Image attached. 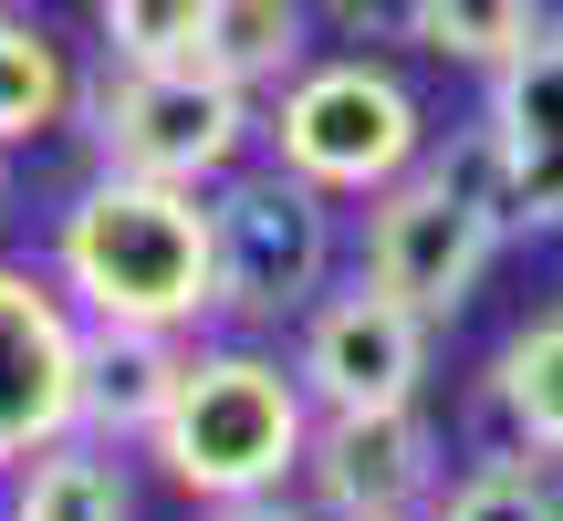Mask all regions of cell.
I'll list each match as a JSON object with an SVG mask.
<instances>
[{
	"mask_svg": "<svg viewBox=\"0 0 563 521\" xmlns=\"http://www.w3.org/2000/svg\"><path fill=\"white\" fill-rule=\"evenodd\" d=\"M53 281L74 292L84 323L209 334V323H220V230H209V188L95 167V178L63 199V220H53Z\"/></svg>",
	"mask_w": 563,
	"mask_h": 521,
	"instance_id": "1",
	"label": "cell"
},
{
	"mask_svg": "<svg viewBox=\"0 0 563 521\" xmlns=\"http://www.w3.org/2000/svg\"><path fill=\"white\" fill-rule=\"evenodd\" d=\"M302 448H313V397H302L292 355H272V344H188L146 459H157L167 490H188L209 511V501L292 490Z\"/></svg>",
	"mask_w": 563,
	"mask_h": 521,
	"instance_id": "2",
	"label": "cell"
},
{
	"mask_svg": "<svg viewBox=\"0 0 563 521\" xmlns=\"http://www.w3.org/2000/svg\"><path fill=\"white\" fill-rule=\"evenodd\" d=\"M501 241L511 230L490 209V157H481V136H460L449 157H418L407 178H386L365 199V260L355 271L449 334L470 313V292H481V271L501 260Z\"/></svg>",
	"mask_w": 563,
	"mask_h": 521,
	"instance_id": "3",
	"label": "cell"
},
{
	"mask_svg": "<svg viewBox=\"0 0 563 521\" xmlns=\"http://www.w3.org/2000/svg\"><path fill=\"white\" fill-rule=\"evenodd\" d=\"M262 146L292 178H313L323 199H376L386 178L428 157V104L407 95V74L386 53H313L272 95Z\"/></svg>",
	"mask_w": 563,
	"mask_h": 521,
	"instance_id": "4",
	"label": "cell"
},
{
	"mask_svg": "<svg viewBox=\"0 0 563 521\" xmlns=\"http://www.w3.org/2000/svg\"><path fill=\"white\" fill-rule=\"evenodd\" d=\"M84 146L95 167H125V178H167V188H209L251 157L262 136V104L241 84H220L209 63H104L74 95Z\"/></svg>",
	"mask_w": 563,
	"mask_h": 521,
	"instance_id": "5",
	"label": "cell"
},
{
	"mask_svg": "<svg viewBox=\"0 0 563 521\" xmlns=\"http://www.w3.org/2000/svg\"><path fill=\"white\" fill-rule=\"evenodd\" d=\"M209 230H220V323H302L334 281V199L282 157H241L230 178H209Z\"/></svg>",
	"mask_w": 563,
	"mask_h": 521,
	"instance_id": "6",
	"label": "cell"
},
{
	"mask_svg": "<svg viewBox=\"0 0 563 521\" xmlns=\"http://www.w3.org/2000/svg\"><path fill=\"white\" fill-rule=\"evenodd\" d=\"M428 344H439V323H418L397 292H376V281H323V302L302 313L292 334V376L302 397H313V418H355V407H418L428 386Z\"/></svg>",
	"mask_w": 563,
	"mask_h": 521,
	"instance_id": "7",
	"label": "cell"
},
{
	"mask_svg": "<svg viewBox=\"0 0 563 521\" xmlns=\"http://www.w3.org/2000/svg\"><path fill=\"white\" fill-rule=\"evenodd\" d=\"M84 418V313L53 260H0V469L74 439Z\"/></svg>",
	"mask_w": 563,
	"mask_h": 521,
	"instance_id": "8",
	"label": "cell"
},
{
	"mask_svg": "<svg viewBox=\"0 0 563 521\" xmlns=\"http://www.w3.org/2000/svg\"><path fill=\"white\" fill-rule=\"evenodd\" d=\"M481 157H490V209L511 241L563 230V11H543V32L490 74Z\"/></svg>",
	"mask_w": 563,
	"mask_h": 521,
	"instance_id": "9",
	"label": "cell"
},
{
	"mask_svg": "<svg viewBox=\"0 0 563 521\" xmlns=\"http://www.w3.org/2000/svg\"><path fill=\"white\" fill-rule=\"evenodd\" d=\"M292 490L323 521H428V501H439V428H428V407L313 418V448H302Z\"/></svg>",
	"mask_w": 563,
	"mask_h": 521,
	"instance_id": "10",
	"label": "cell"
},
{
	"mask_svg": "<svg viewBox=\"0 0 563 521\" xmlns=\"http://www.w3.org/2000/svg\"><path fill=\"white\" fill-rule=\"evenodd\" d=\"M199 334H146V323H84V439L104 448H146L178 397V365Z\"/></svg>",
	"mask_w": 563,
	"mask_h": 521,
	"instance_id": "11",
	"label": "cell"
},
{
	"mask_svg": "<svg viewBox=\"0 0 563 521\" xmlns=\"http://www.w3.org/2000/svg\"><path fill=\"white\" fill-rule=\"evenodd\" d=\"M0 521H136V480H125V448L104 439H53L11 469V501Z\"/></svg>",
	"mask_w": 563,
	"mask_h": 521,
	"instance_id": "12",
	"label": "cell"
},
{
	"mask_svg": "<svg viewBox=\"0 0 563 521\" xmlns=\"http://www.w3.org/2000/svg\"><path fill=\"white\" fill-rule=\"evenodd\" d=\"M199 63L220 84H241L251 104H272L282 84L313 63V0H209Z\"/></svg>",
	"mask_w": 563,
	"mask_h": 521,
	"instance_id": "13",
	"label": "cell"
},
{
	"mask_svg": "<svg viewBox=\"0 0 563 521\" xmlns=\"http://www.w3.org/2000/svg\"><path fill=\"white\" fill-rule=\"evenodd\" d=\"M74 53L53 42V21H32V11H11L0 0V146H42L53 125H74Z\"/></svg>",
	"mask_w": 563,
	"mask_h": 521,
	"instance_id": "14",
	"label": "cell"
},
{
	"mask_svg": "<svg viewBox=\"0 0 563 521\" xmlns=\"http://www.w3.org/2000/svg\"><path fill=\"white\" fill-rule=\"evenodd\" d=\"M481 386H490V418L511 428L522 459H563V313L501 334V355H490Z\"/></svg>",
	"mask_w": 563,
	"mask_h": 521,
	"instance_id": "15",
	"label": "cell"
},
{
	"mask_svg": "<svg viewBox=\"0 0 563 521\" xmlns=\"http://www.w3.org/2000/svg\"><path fill=\"white\" fill-rule=\"evenodd\" d=\"M543 32V0H428V32L418 53L439 63H470V74H501L522 42Z\"/></svg>",
	"mask_w": 563,
	"mask_h": 521,
	"instance_id": "16",
	"label": "cell"
},
{
	"mask_svg": "<svg viewBox=\"0 0 563 521\" xmlns=\"http://www.w3.org/2000/svg\"><path fill=\"white\" fill-rule=\"evenodd\" d=\"M428 521H563V490L543 459H481L470 480H439V501H428Z\"/></svg>",
	"mask_w": 563,
	"mask_h": 521,
	"instance_id": "17",
	"label": "cell"
},
{
	"mask_svg": "<svg viewBox=\"0 0 563 521\" xmlns=\"http://www.w3.org/2000/svg\"><path fill=\"white\" fill-rule=\"evenodd\" d=\"M209 0H95L104 63H199Z\"/></svg>",
	"mask_w": 563,
	"mask_h": 521,
	"instance_id": "18",
	"label": "cell"
},
{
	"mask_svg": "<svg viewBox=\"0 0 563 521\" xmlns=\"http://www.w3.org/2000/svg\"><path fill=\"white\" fill-rule=\"evenodd\" d=\"M313 21L355 53H407L428 32V0H313Z\"/></svg>",
	"mask_w": 563,
	"mask_h": 521,
	"instance_id": "19",
	"label": "cell"
},
{
	"mask_svg": "<svg viewBox=\"0 0 563 521\" xmlns=\"http://www.w3.org/2000/svg\"><path fill=\"white\" fill-rule=\"evenodd\" d=\"M199 521H323V511L292 501V490H262V501H209Z\"/></svg>",
	"mask_w": 563,
	"mask_h": 521,
	"instance_id": "20",
	"label": "cell"
},
{
	"mask_svg": "<svg viewBox=\"0 0 563 521\" xmlns=\"http://www.w3.org/2000/svg\"><path fill=\"white\" fill-rule=\"evenodd\" d=\"M0 220H11V146H0Z\"/></svg>",
	"mask_w": 563,
	"mask_h": 521,
	"instance_id": "21",
	"label": "cell"
}]
</instances>
